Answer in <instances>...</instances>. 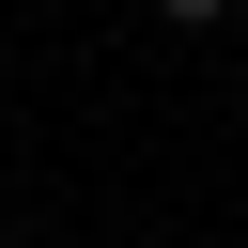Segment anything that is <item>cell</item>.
Listing matches in <instances>:
<instances>
[{"label":"cell","mask_w":248,"mask_h":248,"mask_svg":"<svg viewBox=\"0 0 248 248\" xmlns=\"http://www.w3.org/2000/svg\"><path fill=\"white\" fill-rule=\"evenodd\" d=\"M155 16H170V31H217V16H232V0H155Z\"/></svg>","instance_id":"cell-1"}]
</instances>
